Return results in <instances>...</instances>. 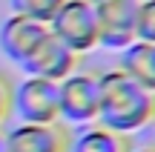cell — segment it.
<instances>
[{
  "mask_svg": "<svg viewBox=\"0 0 155 152\" xmlns=\"http://www.w3.org/2000/svg\"><path fill=\"white\" fill-rule=\"evenodd\" d=\"M155 121V92L141 86L121 69L101 72V109L98 124L124 135L147 129Z\"/></svg>",
  "mask_w": 155,
  "mask_h": 152,
  "instance_id": "cell-1",
  "label": "cell"
},
{
  "mask_svg": "<svg viewBox=\"0 0 155 152\" xmlns=\"http://www.w3.org/2000/svg\"><path fill=\"white\" fill-rule=\"evenodd\" d=\"M58 103H61L63 126L95 124L101 109V72L75 69L69 78H63L58 83Z\"/></svg>",
  "mask_w": 155,
  "mask_h": 152,
  "instance_id": "cell-2",
  "label": "cell"
},
{
  "mask_svg": "<svg viewBox=\"0 0 155 152\" xmlns=\"http://www.w3.org/2000/svg\"><path fill=\"white\" fill-rule=\"evenodd\" d=\"M49 34L58 37L63 46L78 57L98 49V15L92 0H63L55 17L49 20Z\"/></svg>",
  "mask_w": 155,
  "mask_h": 152,
  "instance_id": "cell-3",
  "label": "cell"
},
{
  "mask_svg": "<svg viewBox=\"0 0 155 152\" xmlns=\"http://www.w3.org/2000/svg\"><path fill=\"white\" fill-rule=\"evenodd\" d=\"M12 115H17L20 124H58V83L26 75L20 83L12 86Z\"/></svg>",
  "mask_w": 155,
  "mask_h": 152,
  "instance_id": "cell-4",
  "label": "cell"
},
{
  "mask_svg": "<svg viewBox=\"0 0 155 152\" xmlns=\"http://www.w3.org/2000/svg\"><path fill=\"white\" fill-rule=\"evenodd\" d=\"M98 15V46L112 52L135 43V20L141 0H92Z\"/></svg>",
  "mask_w": 155,
  "mask_h": 152,
  "instance_id": "cell-5",
  "label": "cell"
},
{
  "mask_svg": "<svg viewBox=\"0 0 155 152\" xmlns=\"http://www.w3.org/2000/svg\"><path fill=\"white\" fill-rule=\"evenodd\" d=\"M78 66H81V57L69 46H63L58 37L46 34V40L29 55V60L20 69L26 75H32V78H43V80H52V83H61Z\"/></svg>",
  "mask_w": 155,
  "mask_h": 152,
  "instance_id": "cell-6",
  "label": "cell"
},
{
  "mask_svg": "<svg viewBox=\"0 0 155 152\" xmlns=\"http://www.w3.org/2000/svg\"><path fill=\"white\" fill-rule=\"evenodd\" d=\"M69 126L58 124H17L6 132L9 152H66L69 149Z\"/></svg>",
  "mask_w": 155,
  "mask_h": 152,
  "instance_id": "cell-7",
  "label": "cell"
},
{
  "mask_svg": "<svg viewBox=\"0 0 155 152\" xmlns=\"http://www.w3.org/2000/svg\"><path fill=\"white\" fill-rule=\"evenodd\" d=\"M46 34H49L46 23L29 20V17H20V15H9L0 23V52L12 63L23 66L29 60V55L46 40Z\"/></svg>",
  "mask_w": 155,
  "mask_h": 152,
  "instance_id": "cell-8",
  "label": "cell"
},
{
  "mask_svg": "<svg viewBox=\"0 0 155 152\" xmlns=\"http://www.w3.org/2000/svg\"><path fill=\"white\" fill-rule=\"evenodd\" d=\"M132 141L124 132H115L104 124H86L69 138V149L66 152H129Z\"/></svg>",
  "mask_w": 155,
  "mask_h": 152,
  "instance_id": "cell-9",
  "label": "cell"
},
{
  "mask_svg": "<svg viewBox=\"0 0 155 152\" xmlns=\"http://www.w3.org/2000/svg\"><path fill=\"white\" fill-rule=\"evenodd\" d=\"M118 69L127 72L132 80H138L141 86H147L150 92H155V43L135 40L127 49H121Z\"/></svg>",
  "mask_w": 155,
  "mask_h": 152,
  "instance_id": "cell-10",
  "label": "cell"
},
{
  "mask_svg": "<svg viewBox=\"0 0 155 152\" xmlns=\"http://www.w3.org/2000/svg\"><path fill=\"white\" fill-rule=\"evenodd\" d=\"M61 3L63 0H9V9H12V15H20V17H29V20L49 26L55 11L61 9Z\"/></svg>",
  "mask_w": 155,
  "mask_h": 152,
  "instance_id": "cell-11",
  "label": "cell"
},
{
  "mask_svg": "<svg viewBox=\"0 0 155 152\" xmlns=\"http://www.w3.org/2000/svg\"><path fill=\"white\" fill-rule=\"evenodd\" d=\"M135 40L155 43V0H141L138 20H135Z\"/></svg>",
  "mask_w": 155,
  "mask_h": 152,
  "instance_id": "cell-12",
  "label": "cell"
},
{
  "mask_svg": "<svg viewBox=\"0 0 155 152\" xmlns=\"http://www.w3.org/2000/svg\"><path fill=\"white\" fill-rule=\"evenodd\" d=\"M12 115V83L6 75H0V126L9 121Z\"/></svg>",
  "mask_w": 155,
  "mask_h": 152,
  "instance_id": "cell-13",
  "label": "cell"
},
{
  "mask_svg": "<svg viewBox=\"0 0 155 152\" xmlns=\"http://www.w3.org/2000/svg\"><path fill=\"white\" fill-rule=\"evenodd\" d=\"M129 152H155V144H141V147H132Z\"/></svg>",
  "mask_w": 155,
  "mask_h": 152,
  "instance_id": "cell-14",
  "label": "cell"
},
{
  "mask_svg": "<svg viewBox=\"0 0 155 152\" xmlns=\"http://www.w3.org/2000/svg\"><path fill=\"white\" fill-rule=\"evenodd\" d=\"M0 152H9V147H6V132L0 129Z\"/></svg>",
  "mask_w": 155,
  "mask_h": 152,
  "instance_id": "cell-15",
  "label": "cell"
}]
</instances>
